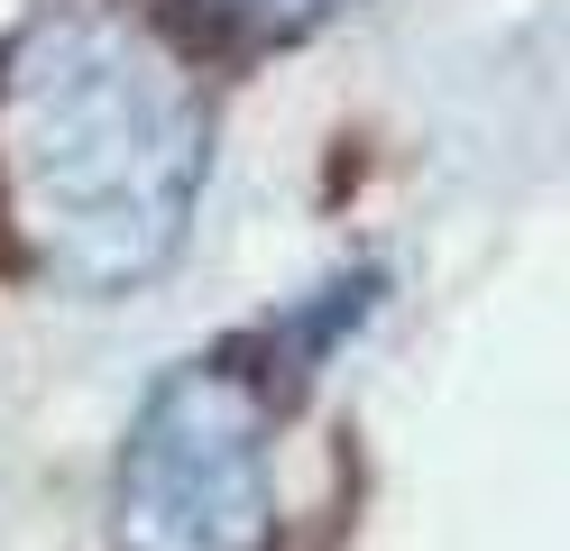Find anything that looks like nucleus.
Segmentation results:
<instances>
[{
    "mask_svg": "<svg viewBox=\"0 0 570 551\" xmlns=\"http://www.w3.org/2000/svg\"><path fill=\"white\" fill-rule=\"evenodd\" d=\"M222 10H239L258 37H304V28H323L341 0H222Z\"/></svg>",
    "mask_w": 570,
    "mask_h": 551,
    "instance_id": "7ed1b4c3",
    "label": "nucleus"
},
{
    "mask_svg": "<svg viewBox=\"0 0 570 551\" xmlns=\"http://www.w3.org/2000/svg\"><path fill=\"white\" fill-rule=\"evenodd\" d=\"M0 166L38 276L111 304L166 276L212 175L194 65L120 0H47L0 47Z\"/></svg>",
    "mask_w": 570,
    "mask_h": 551,
    "instance_id": "f257e3e1",
    "label": "nucleus"
},
{
    "mask_svg": "<svg viewBox=\"0 0 570 551\" xmlns=\"http://www.w3.org/2000/svg\"><path fill=\"white\" fill-rule=\"evenodd\" d=\"M377 276H332L258 341H222L157 367L138 395L120 478H111V551H276V414L285 377H313L341 331H360Z\"/></svg>",
    "mask_w": 570,
    "mask_h": 551,
    "instance_id": "f03ea898",
    "label": "nucleus"
}]
</instances>
